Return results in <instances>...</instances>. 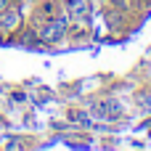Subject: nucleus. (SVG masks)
Masks as SVG:
<instances>
[{"mask_svg":"<svg viewBox=\"0 0 151 151\" xmlns=\"http://www.w3.org/2000/svg\"><path fill=\"white\" fill-rule=\"evenodd\" d=\"M114 3H117V5H127V0H114Z\"/></svg>","mask_w":151,"mask_h":151,"instance_id":"39448f33","label":"nucleus"},{"mask_svg":"<svg viewBox=\"0 0 151 151\" xmlns=\"http://www.w3.org/2000/svg\"><path fill=\"white\" fill-rule=\"evenodd\" d=\"M66 8L80 16V13H88V11H90V3H88V0H66Z\"/></svg>","mask_w":151,"mask_h":151,"instance_id":"f03ea898","label":"nucleus"},{"mask_svg":"<svg viewBox=\"0 0 151 151\" xmlns=\"http://www.w3.org/2000/svg\"><path fill=\"white\" fill-rule=\"evenodd\" d=\"M16 24H19V13H16V11H8V8H5V16H3V27H5V29H13Z\"/></svg>","mask_w":151,"mask_h":151,"instance_id":"7ed1b4c3","label":"nucleus"},{"mask_svg":"<svg viewBox=\"0 0 151 151\" xmlns=\"http://www.w3.org/2000/svg\"><path fill=\"white\" fill-rule=\"evenodd\" d=\"M64 32H66V21H64V19H53V21H48V24L42 27L40 40H42V42H58V40L64 37Z\"/></svg>","mask_w":151,"mask_h":151,"instance_id":"f257e3e1","label":"nucleus"},{"mask_svg":"<svg viewBox=\"0 0 151 151\" xmlns=\"http://www.w3.org/2000/svg\"><path fill=\"white\" fill-rule=\"evenodd\" d=\"M8 8V0H0V11H5Z\"/></svg>","mask_w":151,"mask_h":151,"instance_id":"20e7f679","label":"nucleus"}]
</instances>
